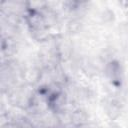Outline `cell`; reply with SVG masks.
Instances as JSON below:
<instances>
[{
    "instance_id": "cell-1",
    "label": "cell",
    "mask_w": 128,
    "mask_h": 128,
    "mask_svg": "<svg viewBox=\"0 0 128 128\" xmlns=\"http://www.w3.org/2000/svg\"><path fill=\"white\" fill-rule=\"evenodd\" d=\"M107 74L110 78V80L114 84H120L121 82V69L118 63L112 62L107 67Z\"/></svg>"
}]
</instances>
